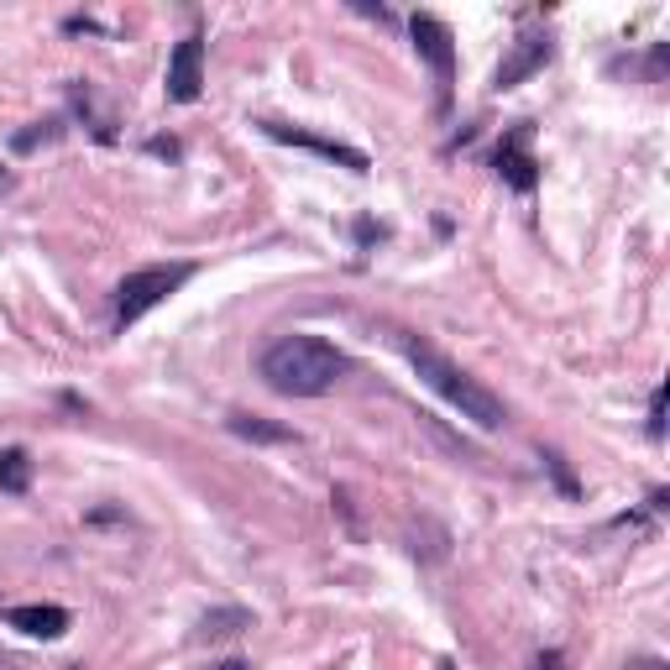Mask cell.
<instances>
[{
    "instance_id": "cell-15",
    "label": "cell",
    "mask_w": 670,
    "mask_h": 670,
    "mask_svg": "<svg viewBox=\"0 0 670 670\" xmlns=\"http://www.w3.org/2000/svg\"><path fill=\"white\" fill-rule=\"evenodd\" d=\"M0 670H26L22 660H5V655H0Z\"/></svg>"
},
{
    "instance_id": "cell-10",
    "label": "cell",
    "mask_w": 670,
    "mask_h": 670,
    "mask_svg": "<svg viewBox=\"0 0 670 670\" xmlns=\"http://www.w3.org/2000/svg\"><path fill=\"white\" fill-rule=\"evenodd\" d=\"M226 425H231V435L257 440V446H299V435L288 430V425H273V419H263V414H231Z\"/></svg>"
},
{
    "instance_id": "cell-8",
    "label": "cell",
    "mask_w": 670,
    "mask_h": 670,
    "mask_svg": "<svg viewBox=\"0 0 670 670\" xmlns=\"http://www.w3.org/2000/svg\"><path fill=\"white\" fill-rule=\"evenodd\" d=\"M534 168H540V163L529 158V126L519 120V126H513V131L503 137V147H498V173H503V178H508V184H513L519 194H529V189H534V178H540Z\"/></svg>"
},
{
    "instance_id": "cell-14",
    "label": "cell",
    "mask_w": 670,
    "mask_h": 670,
    "mask_svg": "<svg viewBox=\"0 0 670 670\" xmlns=\"http://www.w3.org/2000/svg\"><path fill=\"white\" fill-rule=\"evenodd\" d=\"M11 184H16V178H11V173L0 168V194H11Z\"/></svg>"
},
{
    "instance_id": "cell-17",
    "label": "cell",
    "mask_w": 670,
    "mask_h": 670,
    "mask_svg": "<svg viewBox=\"0 0 670 670\" xmlns=\"http://www.w3.org/2000/svg\"><path fill=\"white\" fill-rule=\"evenodd\" d=\"M440 670H455V666H451V660H446V666H440Z\"/></svg>"
},
{
    "instance_id": "cell-11",
    "label": "cell",
    "mask_w": 670,
    "mask_h": 670,
    "mask_svg": "<svg viewBox=\"0 0 670 670\" xmlns=\"http://www.w3.org/2000/svg\"><path fill=\"white\" fill-rule=\"evenodd\" d=\"M32 487V455L22 446L0 451V493H26Z\"/></svg>"
},
{
    "instance_id": "cell-13",
    "label": "cell",
    "mask_w": 670,
    "mask_h": 670,
    "mask_svg": "<svg viewBox=\"0 0 670 670\" xmlns=\"http://www.w3.org/2000/svg\"><path fill=\"white\" fill-rule=\"evenodd\" d=\"M628 670H666V666H660V660H634Z\"/></svg>"
},
{
    "instance_id": "cell-6",
    "label": "cell",
    "mask_w": 670,
    "mask_h": 670,
    "mask_svg": "<svg viewBox=\"0 0 670 670\" xmlns=\"http://www.w3.org/2000/svg\"><path fill=\"white\" fill-rule=\"evenodd\" d=\"M199 90H205V43L184 37L168 58V100L189 105V100H199Z\"/></svg>"
},
{
    "instance_id": "cell-3",
    "label": "cell",
    "mask_w": 670,
    "mask_h": 670,
    "mask_svg": "<svg viewBox=\"0 0 670 670\" xmlns=\"http://www.w3.org/2000/svg\"><path fill=\"white\" fill-rule=\"evenodd\" d=\"M189 278H194L189 263H152V267L126 273L116 288V325H137L147 310H158L168 293H178Z\"/></svg>"
},
{
    "instance_id": "cell-4",
    "label": "cell",
    "mask_w": 670,
    "mask_h": 670,
    "mask_svg": "<svg viewBox=\"0 0 670 670\" xmlns=\"http://www.w3.org/2000/svg\"><path fill=\"white\" fill-rule=\"evenodd\" d=\"M408 32H414V53L425 58L435 69V79H440V105L451 100V79H455V48H451V26L440 22V16H414L408 22Z\"/></svg>"
},
{
    "instance_id": "cell-2",
    "label": "cell",
    "mask_w": 670,
    "mask_h": 670,
    "mask_svg": "<svg viewBox=\"0 0 670 670\" xmlns=\"http://www.w3.org/2000/svg\"><path fill=\"white\" fill-rule=\"evenodd\" d=\"M257 372L267 378L273 393H288V398H320V393H331L346 372H351V357L331 346L325 335H278L273 346L263 351L257 361Z\"/></svg>"
},
{
    "instance_id": "cell-9",
    "label": "cell",
    "mask_w": 670,
    "mask_h": 670,
    "mask_svg": "<svg viewBox=\"0 0 670 670\" xmlns=\"http://www.w3.org/2000/svg\"><path fill=\"white\" fill-rule=\"evenodd\" d=\"M5 619H11V628H22L32 639H58V634H69V613H63L58 602H26V608H11Z\"/></svg>"
},
{
    "instance_id": "cell-12",
    "label": "cell",
    "mask_w": 670,
    "mask_h": 670,
    "mask_svg": "<svg viewBox=\"0 0 670 670\" xmlns=\"http://www.w3.org/2000/svg\"><path fill=\"white\" fill-rule=\"evenodd\" d=\"M649 435L655 440L666 435V388H655V398H649Z\"/></svg>"
},
{
    "instance_id": "cell-16",
    "label": "cell",
    "mask_w": 670,
    "mask_h": 670,
    "mask_svg": "<svg viewBox=\"0 0 670 670\" xmlns=\"http://www.w3.org/2000/svg\"><path fill=\"white\" fill-rule=\"evenodd\" d=\"M220 670H246V666H241V660H226V666H220Z\"/></svg>"
},
{
    "instance_id": "cell-1",
    "label": "cell",
    "mask_w": 670,
    "mask_h": 670,
    "mask_svg": "<svg viewBox=\"0 0 670 670\" xmlns=\"http://www.w3.org/2000/svg\"><path fill=\"white\" fill-rule=\"evenodd\" d=\"M393 346H398V357L419 372V383L430 388V393H440L461 419H472L477 430H503V425H508V408H503L498 393H493L487 383H477L466 367H455V361L446 357L440 346H430L425 335L393 331Z\"/></svg>"
},
{
    "instance_id": "cell-7",
    "label": "cell",
    "mask_w": 670,
    "mask_h": 670,
    "mask_svg": "<svg viewBox=\"0 0 670 670\" xmlns=\"http://www.w3.org/2000/svg\"><path fill=\"white\" fill-rule=\"evenodd\" d=\"M551 63V37L545 32H529V37H519L513 43V53L498 63V73H493V90H513V84H524L534 69H545Z\"/></svg>"
},
{
    "instance_id": "cell-5",
    "label": "cell",
    "mask_w": 670,
    "mask_h": 670,
    "mask_svg": "<svg viewBox=\"0 0 670 670\" xmlns=\"http://www.w3.org/2000/svg\"><path fill=\"white\" fill-rule=\"evenodd\" d=\"M273 142H288V147H304V152H314V158H325V163H340L351 168V173H367V152H357V147L346 142H331V137H314V131H304V126H284V120H267L263 126Z\"/></svg>"
}]
</instances>
